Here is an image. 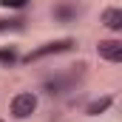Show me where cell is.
<instances>
[{"instance_id":"8992f818","label":"cell","mask_w":122,"mask_h":122,"mask_svg":"<svg viewBox=\"0 0 122 122\" xmlns=\"http://www.w3.org/2000/svg\"><path fill=\"white\" fill-rule=\"evenodd\" d=\"M17 62H20V51H17L14 46L0 48V65H3V68H11V65H17Z\"/></svg>"},{"instance_id":"6da1fadb","label":"cell","mask_w":122,"mask_h":122,"mask_svg":"<svg viewBox=\"0 0 122 122\" xmlns=\"http://www.w3.org/2000/svg\"><path fill=\"white\" fill-rule=\"evenodd\" d=\"M77 43L71 40V37H62V40H51V43H43V46H37L34 51H29L26 57H20L23 62H34V60H43V57H51V54H65V51H71Z\"/></svg>"},{"instance_id":"9c48e42d","label":"cell","mask_w":122,"mask_h":122,"mask_svg":"<svg viewBox=\"0 0 122 122\" xmlns=\"http://www.w3.org/2000/svg\"><path fill=\"white\" fill-rule=\"evenodd\" d=\"M0 6L3 9H26L29 0H0Z\"/></svg>"},{"instance_id":"7a4b0ae2","label":"cell","mask_w":122,"mask_h":122,"mask_svg":"<svg viewBox=\"0 0 122 122\" xmlns=\"http://www.w3.org/2000/svg\"><path fill=\"white\" fill-rule=\"evenodd\" d=\"M34 111H37V97L31 91L14 94V99H11V117L14 119H29Z\"/></svg>"},{"instance_id":"30bf717a","label":"cell","mask_w":122,"mask_h":122,"mask_svg":"<svg viewBox=\"0 0 122 122\" xmlns=\"http://www.w3.org/2000/svg\"><path fill=\"white\" fill-rule=\"evenodd\" d=\"M0 122H3V119H0Z\"/></svg>"},{"instance_id":"5b68a950","label":"cell","mask_w":122,"mask_h":122,"mask_svg":"<svg viewBox=\"0 0 122 122\" xmlns=\"http://www.w3.org/2000/svg\"><path fill=\"white\" fill-rule=\"evenodd\" d=\"M111 105H114V97H102V99H94L91 105L85 108V114H88V117H99V114H105Z\"/></svg>"},{"instance_id":"52a82bcc","label":"cell","mask_w":122,"mask_h":122,"mask_svg":"<svg viewBox=\"0 0 122 122\" xmlns=\"http://www.w3.org/2000/svg\"><path fill=\"white\" fill-rule=\"evenodd\" d=\"M23 29H26V20H23V17L0 20V34H6V31H23Z\"/></svg>"},{"instance_id":"277c9868","label":"cell","mask_w":122,"mask_h":122,"mask_svg":"<svg viewBox=\"0 0 122 122\" xmlns=\"http://www.w3.org/2000/svg\"><path fill=\"white\" fill-rule=\"evenodd\" d=\"M102 26L111 29V31H119V29H122V11H119V9H114V6L105 9V11H102Z\"/></svg>"},{"instance_id":"ba28073f","label":"cell","mask_w":122,"mask_h":122,"mask_svg":"<svg viewBox=\"0 0 122 122\" xmlns=\"http://www.w3.org/2000/svg\"><path fill=\"white\" fill-rule=\"evenodd\" d=\"M77 6H57L54 9V17H60V20H71V17H77Z\"/></svg>"},{"instance_id":"3957f363","label":"cell","mask_w":122,"mask_h":122,"mask_svg":"<svg viewBox=\"0 0 122 122\" xmlns=\"http://www.w3.org/2000/svg\"><path fill=\"white\" fill-rule=\"evenodd\" d=\"M97 54L108 62H122V40H99Z\"/></svg>"}]
</instances>
